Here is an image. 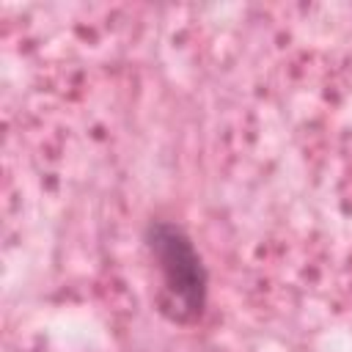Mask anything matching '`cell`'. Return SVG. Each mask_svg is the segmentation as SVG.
<instances>
[{
  "label": "cell",
  "mask_w": 352,
  "mask_h": 352,
  "mask_svg": "<svg viewBox=\"0 0 352 352\" xmlns=\"http://www.w3.org/2000/svg\"><path fill=\"white\" fill-rule=\"evenodd\" d=\"M146 245L162 275L170 316L179 322H192L201 316L206 302V270L190 236L173 223H151L146 231Z\"/></svg>",
  "instance_id": "1"
}]
</instances>
